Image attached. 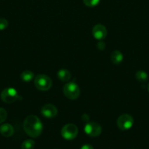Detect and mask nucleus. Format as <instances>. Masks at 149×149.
<instances>
[{
    "label": "nucleus",
    "mask_w": 149,
    "mask_h": 149,
    "mask_svg": "<svg viewBox=\"0 0 149 149\" xmlns=\"http://www.w3.org/2000/svg\"><path fill=\"white\" fill-rule=\"evenodd\" d=\"M23 129L28 135L36 138L42 133L43 126L37 116L35 115H29L23 122Z\"/></svg>",
    "instance_id": "obj_1"
},
{
    "label": "nucleus",
    "mask_w": 149,
    "mask_h": 149,
    "mask_svg": "<svg viewBox=\"0 0 149 149\" xmlns=\"http://www.w3.org/2000/svg\"><path fill=\"white\" fill-rule=\"evenodd\" d=\"M63 93L67 98L75 100L80 96V90L76 83L69 82L64 86Z\"/></svg>",
    "instance_id": "obj_2"
},
{
    "label": "nucleus",
    "mask_w": 149,
    "mask_h": 149,
    "mask_svg": "<svg viewBox=\"0 0 149 149\" xmlns=\"http://www.w3.org/2000/svg\"><path fill=\"white\" fill-rule=\"evenodd\" d=\"M34 85L41 91H47L52 86L51 78L45 74H39L34 78Z\"/></svg>",
    "instance_id": "obj_3"
},
{
    "label": "nucleus",
    "mask_w": 149,
    "mask_h": 149,
    "mask_svg": "<svg viewBox=\"0 0 149 149\" xmlns=\"http://www.w3.org/2000/svg\"><path fill=\"white\" fill-rule=\"evenodd\" d=\"M19 95L15 89L8 87L2 90L1 93V99L6 103H13L18 99Z\"/></svg>",
    "instance_id": "obj_4"
},
{
    "label": "nucleus",
    "mask_w": 149,
    "mask_h": 149,
    "mask_svg": "<svg viewBox=\"0 0 149 149\" xmlns=\"http://www.w3.org/2000/svg\"><path fill=\"white\" fill-rule=\"evenodd\" d=\"M77 133H78V129L77 126L73 124H68L65 126L63 127L61 129V136L65 140L71 141V140L74 139L77 137Z\"/></svg>",
    "instance_id": "obj_5"
},
{
    "label": "nucleus",
    "mask_w": 149,
    "mask_h": 149,
    "mask_svg": "<svg viewBox=\"0 0 149 149\" xmlns=\"http://www.w3.org/2000/svg\"><path fill=\"white\" fill-rule=\"evenodd\" d=\"M134 124L133 117L129 114H122L118 117L117 120V125L121 130H128L132 127Z\"/></svg>",
    "instance_id": "obj_6"
},
{
    "label": "nucleus",
    "mask_w": 149,
    "mask_h": 149,
    "mask_svg": "<svg viewBox=\"0 0 149 149\" xmlns=\"http://www.w3.org/2000/svg\"><path fill=\"white\" fill-rule=\"evenodd\" d=\"M84 131L89 136L97 137L102 132V127L99 124L94 122H88L84 127Z\"/></svg>",
    "instance_id": "obj_7"
},
{
    "label": "nucleus",
    "mask_w": 149,
    "mask_h": 149,
    "mask_svg": "<svg viewBox=\"0 0 149 149\" xmlns=\"http://www.w3.org/2000/svg\"><path fill=\"white\" fill-rule=\"evenodd\" d=\"M107 29L104 26L101 24H97L93 26L92 29V34L93 37L97 40L104 39L107 36Z\"/></svg>",
    "instance_id": "obj_8"
},
{
    "label": "nucleus",
    "mask_w": 149,
    "mask_h": 149,
    "mask_svg": "<svg viewBox=\"0 0 149 149\" xmlns=\"http://www.w3.org/2000/svg\"><path fill=\"white\" fill-rule=\"evenodd\" d=\"M41 113L45 117L51 119L55 117L58 113V110L52 104H46L41 109Z\"/></svg>",
    "instance_id": "obj_9"
},
{
    "label": "nucleus",
    "mask_w": 149,
    "mask_h": 149,
    "mask_svg": "<svg viewBox=\"0 0 149 149\" xmlns=\"http://www.w3.org/2000/svg\"><path fill=\"white\" fill-rule=\"evenodd\" d=\"M0 133L4 137L8 138L14 133V128L10 124H4L0 127Z\"/></svg>",
    "instance_id": "obj_10"
},
{
    "label": "nucleus",
    "mask_w": 149,
    "mask_h": 149,
    "mask_svg": "<svg viewBox=\"0 0 149 149\" xmlns=\"http://www.w3.org/2000/svg\"><path fill=\"white\" fill-rule=\"evenodd\" d=\"M110 58L111 61H112V62L114 64L118 65V64H120L123 61L124 57H123V54L119 50H115L111 54Z\"/></svg>",
    "instance_id": "obj_11"
},
{
    "label": "nucleus",
    "mask_w": 149,
    "mask_h": 149,
    "mask_svg": "<svg viewBox=\"0 0 149 149\" xmlns=\"http://www.w3.org/2000/svg\"><path fill=\"white\" fill-rule=\"evenodd\" d=\"M57 77L61 81H67L71 78V74L70 72L67 69H61L57 73Z\"/></svg>",
    "instance_id": "obj_12"
},
{
    "label": "nucleus",
    "mask_w": 149,
    "mask_h": 149,
    "mask_svg": "<svg viewBox=\"0 0 149 149\" xmlns=\"http://www.w3.org/2000/svg\"><path fill=\"white\" fill-rule=\"evenodd\" d=\"M34 73L31 71H29V70L23 71L20 74V79L26 82H29V81H32L34 79Z\"/></svg>",
    "instance_id": "obj_13"
},
{
    "label": "nucleus",
    "mask_w": 149,
    "mask_h": 149,
    "mask_svg": "<svg viewBox=\"0 0 149 149\" xmlns=\"http://www.w3.org/2000/svg\"><path fill=\"white\" fill-rule=\"evenodd\" d=\"M135 77L137 80L140 82H145L148 79L147 73L143 71H138L135 74Z\"/></svg>",
    "instance_id": "obj_14"
},
{
    "label": "nucleus",
    "mask_w": 149,
    "mask_h": 149,
    "mask_svg": "<svg viewBox=\"0 0 149 149\" xmlns=\"http://www.w3.org/2000/svg\"><path fill=\"white\" fill-rule=\"evenodd\" d=\"M35 143L33 140H26L21 144V149H34Z\"/></svg>",
    "instance_id": "obj_15"
},
{
    "label": "nucleus",
    "mask_w": 149,
    "mask_h": 149,
    "mask_svg": "<svg viewBox=\"0 0 149 149\" xmlns=\"http://www.w3.org/2000/svg\"><path fill=\"white\" fill-rule=\"evenodd\" d=\"M83 3L87 7H93L99 4V0H83Z\"/></svg>",
    "instance_id": "obj_16"
},
{
    "label": "nucleus",
    "mask_w": 149,
    "mask_h": 149,
    "mask_svg": "<svg viewBox=\"0 0 149 149\" xmlns=\"http://www.w3.org/2000/svg\"><path fill=\"white\" fill-rule=\"evenodd\" d=\"M7 116V113L5 109L0 108V124L4 122L6 120Z\"/></svg>",
    "instance_id": "obj_17"
},
{
    "label": "nucleus",
    "mask_w": 149,
    "mask_h": 149,
    "mask_svg": "<svg viewBox=\"0 0 149 149\" xmlns=\"http://www.w3.org/2000/svg\"><path fill=\"white\" fill-rule=\"evenodd\" d=\"M8 26V22L6 19L0 18V31L4 30Z\"/></svg>",
    "instance_id": "obj_18"
},
{
    "label": "nucleus",
    "mask_w": 149,
    "mask_h": 149,
    "mask_svg": "<svg viewBox=\"0 0 149 149\" xmlns=\"http://www.w3.org/2000/svg\"><path fill=\"white\" fill-rule=\"evenodd\" d=\"M97 47L99 50H103L105 48V42H103L102 41H99L97 44Z\"/></svg>",
    "instance_id": "obj_19"
},
{
    "label": "nucleus",
    "mask_w": 149,
    "mask_h": 149,
    "mask_svg": "<svg viewBox=\"0 0 149 149\" xmlns=\"http://www.w3.org/2000/svg\"><path fill=\"white\" fill-rule=\"evenodd\" d=\"M80 149H93V148L92 146L89 145V144H86V145H83Z\"/></svg>",
    "instance_id": "obj_20"
},
{
    "label": "nucleus",
    "mask_w": 149,
    "mask_h": 149,
    "mask_svg": "<svg viewBox=\"0 0 149 149\" xmlns=\"http://www.w3.org/2000/svg\"><path fill=\"white\" fill-rule=\"evenodd\" d=\"M148 92H149V83L148 84Z\"/></svg>",
    "instance_id": "obj_21"
}]
</instances>
